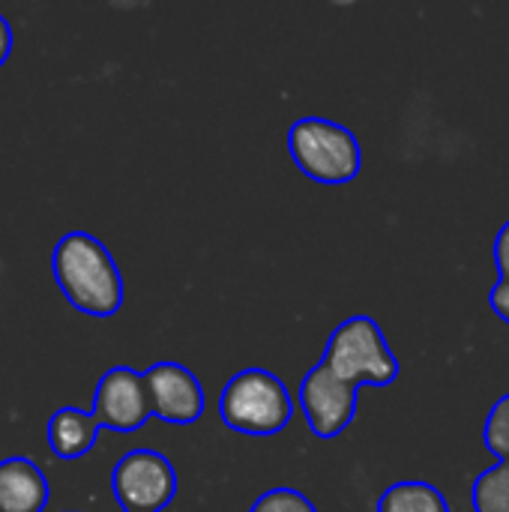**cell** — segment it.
<instances>
[{
    "mask_svg": "<svg viewBox=\"0 0 509 512\" xmlns=\"http://www.w3.org/2000/svg\"><path fill=\"white\" fill-rule=\"evenodd\" d=\"M357 393H360V387L342 381L324 363H318L315 369L306 372V378L300 384V408H303V417H306L309 429L315 432V438H321V441L339 438L354 423Z\"/></svg>",
    "mask_w": 509,
    "mask_h": 512,
    "instance_id": "52a82bcc",
    "label": "cell"
},
{
    "mask_svg": "<svg viewBox=\"0 0 509 512\" xmlns=\"http://www.w3.org/2000/svg\"><path fill=\"white\" fill-rule=\"evenodd\" d=\"M471 501L474 512H509V459L477 477Z\"/></svg>",
    "mask_w": 509,
    "mask_h": 512,
    "instance_id": "8fae6325",
    "label": "cell"
},
{
    "mask_svg": "<svg viewBox=\"0 0 509 512\" xmlns=\"http://www.w3.org/2000/svg\"><path fill=\"white\" fill-rule=\"evenodd\" d=\"M378 512H450V504L441 489L420 480H405L378 498Z\"/></svg>",
    "mask_w": 509,
    "mask_h": 512,
    "instance_id": "30bf717a",
    "label": "cell"
},
{
    "mask_svg": "<svg viewBox=\"0 0 509 512\" xmlns=\"http://www.w3.org/2000/svg\"><path fill=\"white\" fill-rule=\"evenodd\" d=\"M51 270L57 288L69 300L72 309L111 318L123 306V279L111 258V252L87 231L63 234L51 255Z\"/></svg>",
    "mask_w": 509,
    "mask_h": 512,
    "instance_id": "7a4b0ae2",
    "label": "cell"
},
{
    "mask_svg": "<svg viewBox=\"0 0 509 512\" xmlns=\"http://www.w3.org/2000/svg\"><path fill=\"white\" fill-rule=\"evenodd\" d=\"M489 303H492L495 315H498L501 321H507L509 327V279H498V285H495L492 294H489Z\"/></svg>",
    "mask_w": 509,
    "mask_h": 512,
    "instance_id": "5bb4252c",
    "label": "cell"
},
{
    "mask_svg": "<svg viewBox=\"0 0 509 512\" xmlns=\"http://www.w3.org/2000/svg\"><path fill=\"white\" fill-rule=\"evenodd\" d=\"M153 417L144 372H135L129 366H114L108 369L93 396V411H75V408H60L48 420V447L57 459H81L90 453L96 444V429H114L120 435H129L141 429Z\"/></svg>",
    "mask_w": 509,
    "mask_h": 512,
    "instance_id": "6da1fadb",
    "label": "cell"
},
{
    "mask_svg": "<svg viewBox=\"0 0 509 512\" xmlns=\"http://www.w3.org/2000/svg\"><path fill=\"white\" fill-rule=\"evenodd\" d=\"M9 51H12V27H9V21L0 15V66L6 63Z\"/></svg>",
    "mask_w": 509,
    "mask_h": 512,
    "instance_id": "2e32d148",
    "label": "cell"
},
{
    "mask_svg": "<svg viewBox=\"0 0 509 512\" xmlns=\"http://www.w3.org/2000/svg\"><path fill=\"white\" fill-rule=\"evenodd\" d=\"M249 512H318L315 504L297 492V489H270L267 495H261Z\"/></svg>",
    "mask_w": 509,
    "mask_h": 512,
    "instance_id": "4fadbf2b",
    "label": "cell"
},
{
    "mask_svg": "<svg viewBox=\"0 0 509 512\" xmlns=\"http://www.w3.org/2000/svg\"><path fill=\"white\" fill-rule=\"evenodd\" d=\"M147 396L153 417L174 423V426H189L201 420L204 414V390L201 381L180 363H156L144 372Z\"/></svg>",
    "mask_w": 509,
    "mask_h": 512,
    "instance_id": "ba28073f",
    "label": "cell"
},
{
    "mask_svg": "<svg viewBox=\"0 0 509 512\" xmlns=\"http://www.w3.org/2000/svg\"><path fill=\"white\" fill-rule=\"evenodd\" d=\"M495 264H498L501 279H509V222L495 237Z\"/></svg>",
    "mask_w": 509,
    "mask_h": 512,
    "instance_id": "9a60e30c",
    "label": "cell"
},
{
    "mask_svg": "<svg viewBox=\"0 0 509 512\" xmlns=\"http://www.w3.org/2000/svg\"><path fill=\"white\" fill-rule=\"evenodd\" d=\"M288 150L297 168L318 183L342 186L360 174L363 156L357 135L324 117H303L288 132Z\"/></svg>",
    "mask_w": 509,
    "mask_h": 512,
    "instance_id": "5b68a950",
    "label": "cell"
},
{
    "mask_svg": "<svg viewBox=\"0 0 509 512\" xmlns=\"http://www.w3.org/2000/svg\"><path fill=\"white\" fill-rule=\"evenodd\" d=\"M48 504V480L24 456L0 462V512H42Z\"/></svg>",
    "mask_w": 509,
    "mask_h": 512,
    "instance_id": "9c48e42d",
    "label": "cell"
},
{
    "mask_svg": "<svg viewBox=\"0 0 509 512\" xmlns=\"http://www.w3.org/2000/svg\"><path fill=\"white\" fill-rule=\"evenodd\" d=\"M321 363L354 387H390L399 378V360L369 315L342 321L330 333Z\"/></svg>",
    "mask_w": 509,
    "mask_h": 512,
    "instance_id": "3957f363",
    "label": "cell"
},
{
    "mask_svg": "<svg viewBox=\"0 0 509 512\" xmlns=\"http://www.w3.org/2000/svg\"><path fill=\"white\" fill-rule=\"evenodd\" d=\"M111 489L126 512H159L177 495V471L156 450H132L114 465Z\"/></svg>",
    "mask_w": 509,
    "mask_h": 512,
    "instance_id": "8992f818",
    "label": "cell"
},
{
    "mask_svg": "<svg viewBox=\"0 0 509 512\" xmlns=\"http://www.w3.org/2000/svg\"><path fill=\"white\" fill-rule=\"evenodd\" d=\"M483 441H486V450L492 456H498V462L509 459V393L492 405V411L486 417Z\"/></svg>",
    "mask_w": 509,
    "mask_h": 512,
    "instance_id": "7c38bea8",
    "label": "cell"
},
{
    "mask_svg": "<svg viewBox=\"0 0 509 512\" xmlns=\"http://www.w3.org/2000/svg\"><path fill=\"white\" fill-rule=\"evenodd\" d=\"M222 423L240 435L270 438L279 435L291 423V396L285 384L267 369H243L237 372L219 399Z\"/></svg>",
    "mask_w": 509,
    "mask_h": 512,
    "instance_id": "277c9868",
    "label": "cell"
}]
</instances>
